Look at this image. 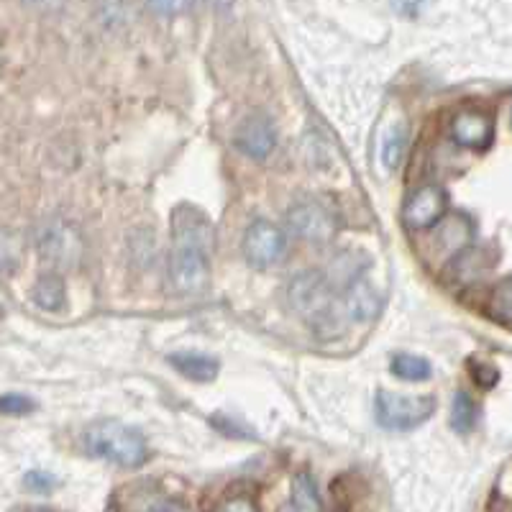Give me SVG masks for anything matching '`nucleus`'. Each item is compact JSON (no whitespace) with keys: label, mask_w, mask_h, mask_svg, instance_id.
<instances>
[{"label":"nucleus","mask_w":512,"mask_h":512,"mask_svg":"<svg viewBox=\"0 0 512 512\" xmlns=\"http://www.w3.org/2000/svg\"><path fill=\"white\" fill-rule=\"evenodd\" d=\"M210 254H213V226L198 208L175 210L172 216V254L169 280L180 295H203L210 285Z\"/></svg>","instance_id":"1"},{"label":"nucleus","mask_w":512,"mask_h":512,"mask_svg":"<svg viewBox=\"0 0 512 512\" xmlns=\"http://www.w3.org/2000/svg\"><path fill=\"white\" fill-rule=\"evenodd\" d=\"M85 448L95 459H105L123 469H136L149 459L141 431L121 420H98L85 431Z\"/></svg>","instance_id":"2"},{"label":"nucleus","mask_w":512,"mask_h":512,"mask_svg":"<svg viewBox=\"0 0 512 512\" xmlns=\"http://www.w3.org/2000/svg\"><path fill=\"white\" fill-rule=\"evenodd\" d=\"M290 305L300 318H305L310 326H333V310H336V297L328 287L326 277L318 272L297 274L287 287Z\"/></svg>","instance_id":"3"},{"label":"nucleus","mask_w":512,"mask_h":512,"mask_svg":"<svg viewBox=\"0 0 512 512\" xmlns=\"http://www.w3.org/2000/svg\"><path fill=\"white\" fill-rule=\"evenodd\" d=\"M433 413H436V397L431 395L405 397L387 390H379L377 395V420L387 431H415Z\"/></svg>","instance_id":"4"},{"label":"nucleus","mask_w":512,"mask_h":512,"mask_svg":"<svg viewBox=\"0 0 512 512\" xmlns=\"http://www.w3.org/2000/svg\"><path fill=\"white\" fill-rule=\"evenodd\" d=\"M36 249L39 256L47 264L57 269H70L75 267L82 259V236L72 223L67 221H47L36 233Z\"/></svg>","instance_id":"5"},{"label":"nucleus","mask_w":512,"mask_h":512,"mask_svg":"<svg viewBox=\"0 0 512 512\" xmlns=\"http://www.w3.org/2000/svg\"><path fill=\"white\" fill-rule=\"evenodd\" d=\"M287 251V239L272 221H254L246 228L244 256L254 269H269L282 262Z\"/></svg>","instance_id":"6"},{"label":"nucleus","mask_w":512,"mask_h":512,"mask_svg":"<svg viewBox=\"0 0 512 512\" xmlns=\"http://www.w3.org/2000/svg\"><path fill=\"white\" fill-rule=\"evenodd\" d=\"M287 226L292 228L297 239L310 241V244H326L336 236V218L328 208L313 200H300L287 213Z\"/></svg>","instance_id":"7"},{"label":"nucleus","mask_w":512,"mask_h":512,"mask_svg":"<svg viewBox=\"0 0 512 512\" xmlns=\"http://www.w3.org/2000/svg\"><path fill=\"white\" fill-rule=\"evenodd\" d=\"M446 210V190L438 185H423L408 198V203L402 208V218H405V226L413 228V231H428L443 221Z\"/></svg>","instance_id":"8"},{"label":"nucleus","mask_w":512,"mask_h":512,"mask_svg":"<svg viewBox=\"0 0 512 512\" xmlns=\"http://www.w3.org/2000/svg\"><path fill=\"white\" fill-rule=\"evenodd\" d=\"M233 144L241 154L251 159H264L277 144V131H274L272 118L264 116V113H251L236 128V136H233Z\"/></svg>","instance_id":"9"},{"label":"nucleus","mask_w":512,"mask_h":512,"mask_svg":"<svg viewBox=\"0 0 512 512\" xmlns=\"http://www.w3.org/2000/svg\"><path fill=\"white\" fill-rule=\"evenodd\" d=\"M451 136L464 149L484 152L495 139V123L482 111H461L451 123Z\"/></svg>","instance_id":"10"},{"label":"nucleus","mask_w":512,"mask_h":512,"mask_svg":"<svg viewBox=\"0 0 512 512\" xmlns=\"http://www.w3.org/2000/svg\"><path fill=\"white\" fill-rule=\"evenodd\" d=\"M169 364L192 382H210V379H216L218 369H221L218 359L200 354V351H175V354H169Z\"/></svg>","instance_id":"11"},{"label":"nucleus","mask_w":512,"mask_h":512,"mask_svg":"<svg viewBox=\"0 0 512 512\" xmlns=\"http://www.w3.org/2000/svg\"><path fill=\"white\" fill-rule=\"evenodd\" d=\"M346 310L354 320H372L379 310V295L372 282L356 280L346 292Z\"/></svg>","instance_id":"12"},{"label":"nucleus","mask_w":512,"mask_h":512,"mask_svg":"<svg viewBox=\"0 0 512 512\" xmlns=\"http://www.w3.org/2000/svg\"><path fill=\"white\" fill-rule=\"evenodd\" d=\"M290 502H292V512H323V500H320L318 484L310 474H297L292 479V489H290Z\"/></svg>","instance_id":"13"},{"label":"nucleus","mask_w":512,"mask_h":512,"mask_svg":"<svg viewBox=\"0 0 512 512\" xmlns=\"http://www.w3.org/2000/svg\"><path fill=\"white\" fill-rule=\"evenodd\" d=\"M390 369L397 379H402V382H425V379H431L433 374L431 361L415 354H395Z\"/></svg>","instance_id":"14"},{"label":"nucleus","mask_w":512,"mask_h":512,"mask_svg":"<svg viewBox=\"0 0 512 512\" xmlns=\"http://www.w3.org/2000/svg\"><path fill=\"white\" fill-rule=\"evenodd\" d=\"M34 303L44 310H59L64 305V282L57 274H47L34 285Z\"/></svg>","instance_id":"15"},{"label":"nucleus","mask_w":512,"mask_h":512,"mask_svg":"<svg viewBox=\"0 0 512 512\" xmlns=\"http://www.w3.org/2000/svg\"><path fill=\"white\" fill-rule=\"evenodd\" d=\"M477 415V402L466 392H456L454 405H451V425H454V431L461 433V436L472 433L474 425H477Z\"/></svg>","instance_id":"16"},{"label":"nucleus","mask_w":512,"mask_h":512,"mask_svg":"<svg viewBox=\"0 0 512 512\" xmlns=\"http://www.w3.org/2000/svg\"><path fill=\"white\" fill-rule=\"evenodd\" d=\"M489 310L500 323L512 326V274L495 287L492 300H489Z\"/></svg>","instance_id":"17"},{"label":"nucleus","mask_w":512,"mask_h":512,"mask_svg":"<svg viewBox=\"0 0 512 512\" xmlns=\"http://www.w3.org/2000/svg\"><path fill=\"white\" fill-rule=\"evenodd\" d=\"M405 146H408V131L405 126H392V131L387 134L382 146V162L387 169H395L402 162V154H405Z\"/></svg>","instance_id":"18"},{"label":"nucleus","mask_w":512,"mask_h":512,"mask_svg":"<svg viewBox=\"0 0 512 512\" xmlns=\"http://www.w3.org/2000/svg\"><path fill=\"white\" fill-rule=\"evenodd\" d=\"M34 408H36L34 400H29L26 395H16V392H11V395L0 397V413L3 415H26Z\"/></svg>","instance_id":"19"},{"label":"nucleus","mask_w":512,"mask_h":512,"mask_svg":"<svg viewBox=\"0 0 512 512\" xmlns=\"http://www.w3.org/2000/svg\"><path fill=\"white\" fill-rule=\"evenodd\" d=\"M146 3H149V8H152L154 13H159V16H177V13L190 8L192 0H146Z\"/></svg>","instance_id":"20"},{"label":"nucleus","mask_w":512,"mask_h":512,"mask_svg":"<svg viewBox=\"0 0 512 512\" xmlns=\"http://www.w3.org/2000/svg\"><path fill=\"white\" fill-rule=\"evenodd\" d=\"M24 482L31 492H39V495H47V492H52V489L57 487V479H54L52 474H44V472L26 474Z\"/></svg>","instance_id":"21"},{"label":"nucleus","mask_w":512,"mask_h":512,"mask_svg":"<svg viewBox=\"0 0 512 512\" xmlns=\"http://www.w3.org/2000/svg\"><path fill=\"white\" fill-rule=\"evenodd\" d=\"M216 512H259V507L251 497H231V500L221 502Z\"/></svg>","instance_id":"22"},{"label":"nucleus","mask_w":512,"mask_h":512,"mask_svg":"<svg viewBox=\"0 0 512 512\" xmlns=\"http://www.w3.org/2000/svg\"><path fill=\"white\" fill-rule=\"evenodd\" d=\"M149 512H187L180 502H172V500H159L149 507Z\"/></svg>","instance_id":"23"},{"label":"nucleus","mask_w":512,"mask_h":512,"mask_svg":"<svg viewBox=\"0 0 512 512\" xmlns=\"http://www.w3.org/2000/svg\"><path fill=\"white\" fill-rule=\"evenodd\" d=\"M36 512H47V510H36Z\"/></svg>","instance_id":"24"}]
</instances>
